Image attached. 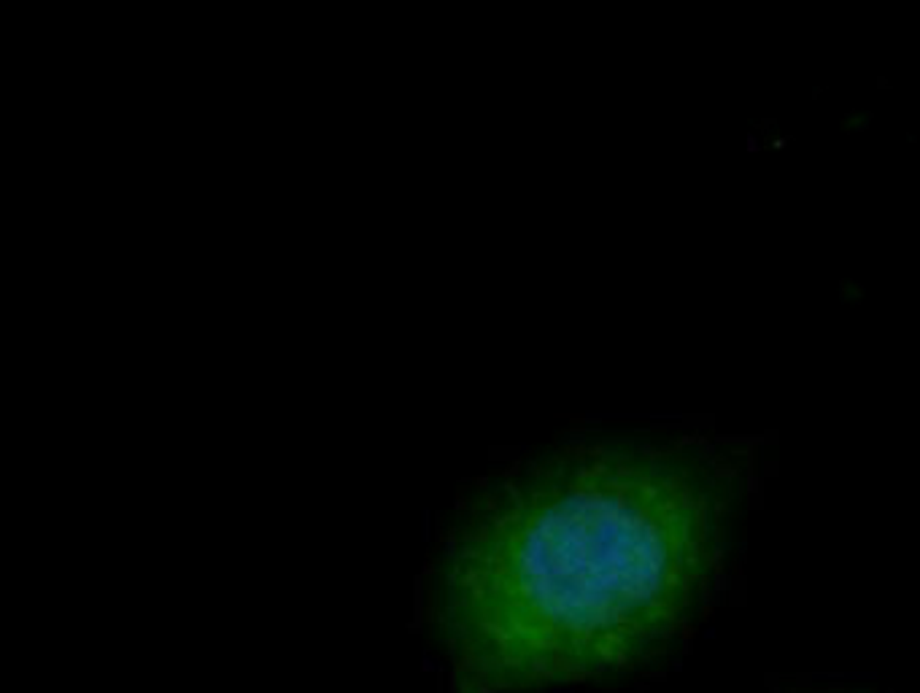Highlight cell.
Returning <instances> with one entry per match:
<instances>
[{
    "label": "cell",
    "mask_w": 920,
    "mask_h": 693,
    "mask_svg": "<svg viewBox=\"0 0 920 693\" xmlns=\"http://www.w3.org/2000/svg\"><path fill=\"white\" fill-rule=\"evenodd\" d=\"M732 477L675 448H589L524 475L438 580L451 693H524L656 656L712 594Z\"/></svg>",
    "instance_id": "1"
},
{
    "label": "cell",
    "mask_w": 920,
    "mask_h": 693,
    "mask_svg": "<svg viewBox=\"0 0 920 693\" xmlns=\"http://www.w3.org/2000/svg\"><path fill=\"white\" fill-rule=\"evenodd\" d=\"M874 122V113L871 111H861V108H853L847 111L842 116V133L853 135V133H864L869 130V124Z\"/></svg>",
    "instance_id": "2"
},
{
    "label": "cell",
    "mask_w": 920,
    "mask_h": 693,
    "mask_svg": "<svg viewBox=\"0 0 920 693\" xmlns=\"http://www.w3.org/2000/svg\"><path fill=\"white\" fill-rule=\"evenodd\" d=\"M748 151H759V141H756V135L753 133L748 135Z\"/></svg>",
    "instance_id": "3"
},
{
    "label": "cell",
    "mask_w": 920,
    "mask_h": 693,
    "mask_svg": "<svg viewBox=\"0 0 920 693\" xmlns=\"http://www.w3.org/2000/svg\"><path fill=\"white\" fill-rule=\"evenodd\" d=\"M821 92H823V86H815V89H812V100L821 98Z\"/></svg>",
    "instance_id": "4"
}]
</instances>
